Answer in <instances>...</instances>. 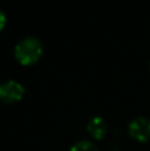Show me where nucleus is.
Masks as SVG:
<instances>
[{"label": "nucleus", "instance_id": "nucleus-7", "mask_svg": "<svg viewBox=\"0 0 150 151\" xmlns=\"http://www.w3.org/2000/svg\"><path fill=\"white\" fill-rule=\"evenodd\" d=\"M149 69H150V63H149Z\"/></svg>", "mask_w": 150, "mask_h": 151}, {"label": "nucleus", "instance_id": "nucleus-3", "mask_svg": "<svg viewBox=\"0 0 150 151\" xmlns=\"http://www.w3.org/2000/svg\"><path fill=\"white\" fill-rule=\"evenodd\" d=\"M128 133L134 141H150V119L148 117H136L128 125Z\"/></svg>", "mask_w": 150, "mask_h": 151}, {"label": "nucleus", "instance_id": "nucleus-5", "mask_svg": "<svg viewBox=\"0 0 150 151\" xmlns=\"http://www.w3.org/2000/svg\"><path fill=\"white\" fill-rule=\"evenodd\" d=\"M68 151H98V147L92 141L81 139V141H77L76 143L72 145Z\"/></svg>", "mask_w": 150, "mask_h": 151}, {"label": "nucleus", "instance_id": "nucleus-4", "mask_svg": "<svg viewBox=\"0 0 150 151\" xmlns=\"http://www.w3.org/2000/svg\"><path fill=\"white\" fill-rule=\"evenodd\" d=\"M87 130L94 139H102L108 133V123L101 115H94L87 123Z\"/></svg>", "mask_w": 150, "mask_h": 151}, {"label": "nucleus", "instance_id": "nucleus-6", "mask_svg": "<svg viewBox=\"0 0 150 151\" xmlns=\"http://www.w3.org/2000/svg\"><path fill=\"white\" fill-rule=\"evenodd\" d=\"M5 24H7V15H5V12L0 8V31L5 27Z\"/></svg>", "mask_w": 150, "mask_h": 151}, {"label": "nucleus", "instance_id": "nucleus-1", "mask_svg": "<svg viewBox=\"0 0 150 151\" xmlns=\"http://www.w3.org/2000/svg\"><path fill=\"white\" fill-rule=\"evenodd\" d=\"M44 52V45L41 40L36 36H24L16 42L13 55L21 65H32L41 58Z\"/></svg>", "mask_w": 150, "mask_h": 151}, {"label": "nucleus", "instance_id": "nucleus-2", "mask_svg": "<svg viewBox=\"0 0 150 151\" xmlns=\"http://www.w3.org/2000/svg\"><path fill=\"white\" fill-rule=\"evenodd\" d=\"M25 94V88L17 80H7L0 83V101L5 104L17 102Z\"/></svg>", "mask_w": 150, "mask_h": 151}]
</instances>
